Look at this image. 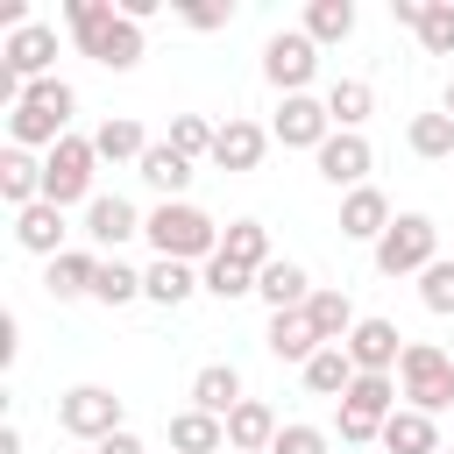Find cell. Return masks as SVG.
Wrapping results in <instances>:
<instances>
[{
  "mask_svg": "<svg viewBox=\"0 0 454 454\" xmlns=\"http://www.w3.org/2000/svg\"><path fill=\"white\" fill-rule=\"evenodd\" d=\"M326 114H333L340 135H362V121L376 114V92H369L362 78H333V85H326Z\"/></svg>",
  "mask_w": 454,
  "mask_h": 454,
  "instance_id": "83f0119b",
  "label": "cell"
},
{
  "mask_svg": "<svg viewBox=\"0 0 454 454\" xmlns=\"http://www.w3.org/2000/svg\"><path fill=\"white\" fill-rule=\"evenodd\" d=\"M390 220H397V213H390V199H383L376 184H362V192L340 199V234H348V241H383Z\"/></svg>",
  "mask_w": 454,
  "mask_h": 454,
  "instance_id": "9a60e30c",
  "label": "cell"
},
{
  "mask_svg": "<svg viewBox=\"0 0 454 454\" xmlns=\"http://www.w3.org/2000/svg\"><path fill=\"white\" fill-rule=\"evenodd\" d=\"M326 135H333V114H326V99H312V92H291V99L277 106V121H270V142H284V149H312V156H319Z\"/></svg>",
  "mask_w": 454,
  "mask_h": 454,
  "instance_id": "9c48e42d",
  "label": "cell"
},
{
  "mask_svg": "<svg viewBox=\"0 0 454 454\" xmlns=\"http://www.w3.org/2000/svg\"><path fill=\"white\" fill-rule=\"evenodd\" d=\"M369 170H376V149H369L362 135H340V128H333V135L319 142V177H326V184L362 192V177H369Z\"/></svg>",
  "mask_w": 454,
  "mask_h": 454,
  "instance_id": "8fae6325",
  "label": "cell"
},
{
  "mask_svg": "<svg viewBox=\"0 0 454 454\" xmlns=\"http://www.w3.org/2000/svg\"><path fill=\"white\" fill-rule=\"evenodd\" d=\"M14 348H21V319L0 312V362H14Z\"/></svg>",
  "mask_w": 454,
  "mask_h": 454,
  "instance_id": "7bdbcfd3",
  "label": "cell"
},
{
  "mask_svg": "<svg viewBox=\"0 0 454 454\" xmlns=\"http://www.w3.org/2000/svg\"><path fill=\"white\" fill-rule=\"evenodd\" d=\"M199 284H206L213 298H227V305H234V298H248V291H255V270H241V262H227V255H213V262L199 270Z\"/></svg>",
  "mask_w": 454,
  "mask_h": 454,
  "instance_id": "d590c367",
  "label": "cell"
},
{
  "mask_svg": "<svg viewBox=\"0 0 454 454\" xmlns=\"http://www.w3.org/2000/svg\"><path fill=\"white\" fill-rule=\"evenodd\" d=\"M92 170H99V149H92V135H64L50 156H43V199L50 206H92L99 192H92Z\"/></svg>",
  "mask_w": 454,
  "mask_h": 454,
  "instance_id": "5b68a950",
  "label": "cell"
},
{
  "mask_svg": "<svg viewBox=\"0 0 454 454\" xmlns=\"http://www.w3.org/2000/svg\"><path fill=\"white\" fill-rule=\"evenodd\" d=\"M277 411L262 404V397H241L234 411H227V454H270L277 447Z\"/></svg>",
  "mask_w": 454,
  "mask_h": 454,
  "instance_id": "7c38bea8",
  "label": "cell"
},
{
  "mask_svg": "<svg viewBox=\"0 0 454 454\" xmlns=\"http://www.w3.org/2000/svg\"><path fill=\"white\" fill-rule=\"evenodd\" d=\"M404 333L390 326V319H362L355 333H348V362L362 369V376H397V362H404Z\"/></svg>",
  "mask_w": 454,
  "mask_h": 454,
  "instance_id": "30bf717a",
  "label": "cell"
},
{
  "mask_svg": "<svg viewBox=\"0 0 454 454\" xmlns=\"http://www.w3.org/2000/svg\"><path fill=\"white\" fill-rule=\"evenodd\" d=\"M170 454H227V419H213V411H177V419H170Z\"/></svg>",
  "mask_w": 454,
  "mask_h": 454,
  "instance_id": "603a6c76",
  "label": "cell"
},
{
  "mask_svg": "<svg viewBox=\"0 0 454 454\" xmlns=\"http://www.w3.org/2000/svg\"><path fill=\"white\" fill-rule=\"evenodd\" d=\"M92 149H99V163H142L149 156V135H142V121L114 114V121L92 128Z\"/></svg>",
  "mask_w": 454,
  "mask_h": 454,
  "instance_id": "cb8c5ba5",
  "label": "cell"
},
{
  "mask_svg": "<svg viewBox=\"0 0 454 454\" xmlns=\"http://www.w3.org/2000/svg\"><path fill=\"white\" fill-rule=\"evenodd\" d=\"M404 142H411V156H426V163L454 156V114H411Z\"/></svg>",
  "mask_w": 454,
  "mask_h": 454,
  "instance_id": "d6a6232c",
  "label": "cell"
},
{
  "mask_svg": "<svg viewBox=\"0 0 454 454\" xmlns=\"http://www.w3.org/2000/svg\"><path fill=\"white\" fill-rule=\"evenodd\" d=\"M0 199H7L14 213H28V206L43 199V163H35L28 149H7V156H0Z\"/></svg>",
  "mask_w": 454,
  "mask_h": 454,
  "instance_id": "d4e9b609",
  "label": "cell"
},
{
  "mask_svg": "<svg viewBox=\"0 0 454 454\" xmlns=\"http://www.w3.org/2000/svg\"><path fill=\"white\" fill-rule=\"evenodd\" d=\"M305 319H312V333H319L326 348H348V333L362 326L355 305H348V291H333V284H319V291L305 298Z\"/></svg>",
  "mask_w": 454,
  "mask_h": 454,
  "instance_id": "d6986e66",
  "label": "cell"
},
{
  "mask_svg": "<svg viewBox=\"0 0 454 454\" xmlns=\"http://www.w3.org/2000/svg\"><path fill=\"white\" fill-rule=\"evenodd\" d=\"M319 71V43L305 35V28H277L270 43H262V78L291 99V92H305V78Z\"/></svg>",
  "mask_w": 454,
  "mask_h": 454,
  "instance_id": "ba28073f",
  "label": "cell"
},
{
  "mask_svg": "<svg viewBox=\"0 0 454 454\" xmlns=\"http://www.w3.org/2000/svg\"><path fill=\"white\" fill-rule=\"evenodd\" d=\"M142 227H149V220H142L121 192H99V199L85 206V234H92L99 248H121V241H128V234H142Z\"/></svg>",
  "mask_w": 454,
  "mask_h": 454,
  "instance_id": "2e32d148",
  "label": "cell"
},
{
  "mask_svg": "<svg viewBox=\"0 0 454 454\" xmlns=\"http://www.w3.org/2000/svg\"><path fill=\"white\" fill-rule=\"evenodd\" d=\"M135 170H142V184H156L163 199H184V184H192V156H177L170 142H149V156H142Z\"/></svg>",
  "mask_w": 454,
  "mask_h": 454,
  "instance_id": "f1b7e54d",
  "label": "cell"
},
{
  "mask_svg": "<svg viewBox=\"0 0 454 454\" xmlns=\"http://www.w3.org/2000/svg\"><path fill=\"white\" fill-rule=\"evenodd\" d=\"M355 376H362V369L348 362V348H319V355L305 362V390H312V397H348Z\"/></svg>",
  "mask_w": 454,
  "mask_h": 454,
  "instance_id": "4dcf8cb0",
  "label": "cell"
},
{
  "mask_svg": "<svg viewBox=\"0 0 454 454\" xmlns=\"http://www.w3.org/2000/svg\"><path fill=\"white\" fill-rule=\"evenodd\" d=\"M433 262H440V227H433L426 213H397L390 234L376 241V270H383V277H411V270L426 277Z\"/></svg>",
  "mask_w": 454,
  "mask_h": 454,
  "instance_id": "8992f818",
  "label": "cell"
},
{
  "mask_svg": "<svg viewBox=\"0 0 454 454\" xmlns=\"http://www.w3.org/2000/svg\"><path fill=\"white\" fill-rule=\"evenodd\" d=\"M177 21L206 35V28H227V21H234V7H177Z\"/></svg>",
  "mask_w": 454,
  "mask_h": 454,
  "instance_id": "b9f144b4",
  "label": "cell"
},
{
  "mask_svg": "<svg viewBox=\"0 0 454 454\" xmlns=\"http://www.w3.org/2000/svg\"><path fill=\"white\" fill-rule=\"evenodd\" d=\"M64 21L78 35V50L106 71H135L142 64V28L114 7V0H64Z\"/></svg>",
  "mask_w": 454,
  "mask_h": 454,
  "instance_id": "6da1fadb",
  "label": "cell"
},
{
  "mask_svg": "<svg viewBox=\"0 0 454 454\" xmlns=\"http://www.w3.org/2000/svg\"><path fill=\"white\" fill-rule=\"evenodd\" d=\"M383 454H440V426L426 419V411H411V404H397L390 419H383V440H376Z\"/></svg>",
  "mask_w": 454,
  "mask_h": 454,
  "instance_id": "44dd1931",
  "label": "cell"
},
{
  "mask_svg": "<svg viewBox=\"0 0 454 454\" xmlns=\"http://www.w3.org/2000/svg\"><path fill=\"white\" fill-rule=\"evenodd\" d=\"M7 71L21 78V85H35V78H50V57H57V28H43V21H28V28H14L7 35Z\"/></svg>",
  "mask_w": 454,
  "mask_h": 454,
  "instance_id": "4fadbf2b",
  "label": "cell"
},
{
  "mask_svg": "<svg viewBox=\"0 0 454 454\" xmlns=\"http://www.w3.org/2000/svg\"><path fill=\"white\" fill-rule=\"evenodd\" d=\"M234 404H241V369H234V362H206V369L192 376V411L227 419Z\"/></svg>",
  "mask_w": 454,
  "mask_h": 454,
  "instance_id": "7402d4cb",
  "label": "cell"
},
{
  "mask_svg": "<svg viewBox=\"0 0 454 454\" xmlns=\"http://www.w3.org/2000/svg\"><path fill=\"white\" fill-rule=\"evenodd\" d=\"M213 135H220V128H213L206 114H177V121H170V149H177V156H192V163H199V156H213Z\"/></svg>",
  "mask_w": 454,
  "mask_h": 454,
  "instance_id": "8d00e7d4",
  "label": "cell"
},
{
  "mask_svg": "<svg viewBox=\"0 0 454 454\" xmlns=\"http://www.w3.org/2000/svg\"><path fill=\"white\" fill-rule=\"evenodd\" d=\"M419 43H426V57H454V0H426Z\"/></svg>",
  "mask_w": 454,
  "mask_h": 454,
  "instance_id": "74e56055",
  "label": "cell"
},
{
  "mask_svg": "<svg viewBox=\"0 0 454 454\" xmlns=\"http://www.w3.org/2000/svg\"><path fill=\"white\" fill-rule=\"evenodd\" d=\"M92 277H99V255H85V248H64L57 262H50V277H43V291L64 305V298H92Z\"/></svg>",
  "mask_w": 454,
  "mask_h": 454,
  "instance_id": "484cf974",
  "label": "cell"
},
{
  "mask_svg": "<svg viewBox=\"0 0 454 454\" xmlns=\"http://www.w3.org/2000/svg\"><path fill=\"white\" fill-rule=\"evenodd\" d=\"M220 255H227V262H241V270H270V262H277V255H270V227H262V220H227Z\"/></svg>",
  "mask_w": 454,
  "mask_h": 454,
  "instance_id": "f546056e",
  "label": "cell"
},
{
  "mask_svg": "<svg viewBox=\"0 0 454 454\" xmlns=\"http://www.w3.org/2000/svg\"><path fill=\"white\" fill-rule=\"evenodd\" d=\"M92 454H142V440H135V433H128V426H121V433H114V440H99V447H92Z\"/></svg>",
  "mask_w": 454,
  "mask_h": 454,
  "instance_id": "ee69618b",
  "label": "cell"
},
{
  "mask_svg": "<svg viewBox=\"0 0 454 454\" xmlns=\"http://www.w3.org/2000/svg\"><path fill=\"white\" fill-rule=\"evenodd\" d=\"M92 298H99V305H128V298H142V270H128L121 255H106L99 277H92Z\"/></svg>",
  "mask_w": 454,
  "mask_h": 454,
  "instance_id": "e575fe53",
  "label": "cell"
},
{
  "mask_svg": "<svg viewBox=\"0 0 454 454\" xmlns=\"http://www.w3.org/2000/svg\"><path fill=\"white\" fill-rule=\"evenodd\" d=\"M14 241L28 248V255H64V206H50V199H35L28 213H14Z\"/></svg>",
  "mask_w": 454,
  "mask_h": 454,
  "instance_id": "ac0fdd59",
  "label": "cell"
},
{
  "mask_svg": "<svg viewBox=\"0 0 454 454\" xmlns=\"http://www.w3.org/2000/svg\"><path fill=\"white\" fill-rule=\"evenodd\" d=\"M192 291H206L192 262H170V255H156V262L142 270V298H156V305H184Z\"/></svg>",
  "mask_w": 454,
  "mask_h": 454,
  "instance_id": "4316f807",
  "label": "cell"
},
{
  "mask_svg": "<svg viewBox=\"0 0 454 454\" xmlns=\"http://www.w3.org/2000/svg\"><path fill=\"white\" fill-rule=\"evenodd\" d=\"M440 114H454V78H447V99H440Z\"/></svg>",
  "mask_w": 454,
  "mask_h": 454,
  "instance_id": "7dc6e473",
  "label": "cell"
},
{
  "mask_svg": "<svg viewBox=\"0 0 454 454\" xmlns=\"http://www.w3.org/2000/svg\"><path fill=\"white\" fill-rule=\"evenodd\" d=\"M262 149H270V128H255V121H241V114L213 135V163H220V170H255Z\"/></svg>",
  "mask_w": 454,
  "mask_h": 454,
  "instance_id": "e0dca14e",
  "label": "cell"
},
{
  "mask_svg": "<svg viewBox=\"0 0 454 454\" xmlns=\"http://www.w3.org/2000/svg\"><path fill=\"white\" fill-rule=\"evenodd\" d=\"M0 454H21V433L14 426H0Z\"/></svg>",
  "mask_w": 454,
  "mask_h": 454,
  "instance_id": "bcb514c9",
  "label": "cell"
},
{
  "mask_svg": "<svg viewBox=\"0 0 454 454\" xmlns=\"http://www.w3.org/2000/svg\"><path fill=\"white\" fill-rule=\"evenodd\" d=\"M262 340H270V355H277V362H298V369H305V362L326 348V340L312 333L305 305H298V312H270V333H262Z\"/></svg>",
  "mask_w": 454,
  "mask_h": 454,
  "instance_id": "ffe728a7",
  "label": "cell"
},
{
  "mask_svg": "<svg viewBox=\"0 0 454 454\" xmlns=\"http://www.w3.org/2000/svg\"><path fill=\"white\" fill-rule=\"evenodd\" d=\"M340 440H348V447H369V440H383V426H376V419H362V411H348V404H340Z\"/></svg>",
  "mask_w": 454,
  "mask_h": 454,
  "instance_id": "60d3db41",
  "label": "cell"
},
{
  "mask_svg": "<svg viewBox=\"0 0 454 454\" xmlns=\"http://www.w3.org/2000/svg\"><path fill=\"white\" fill-rule=\"evenodd\" d=\"M71 114H78V92L64 85V78H35L28 92H21V106L7 114V128H14V149H57L64 135H71Z\"/></svg>",
  "mask_w": 454,
  "mask_h": 454,
  "instance_id": "3957f363",
  "label": "cell"
},
{
  "mask_svg": "<svg viewBox=\"0 0 454 454\" xmlns=\"http://www.w3.org/2000/svg\"><path fill=\"white\" fill-rule=\"evenodd\" d=\"M57 426L71 433V440H114L121 433V397L106 390V383H78V390H64L57 397Z\"/></svg>",
  "mask_w": 454,
  "mask_h": 454,
  "instance_id": "52a82bcc",
  "label": "cell"
},
{
  "mask_svg": "<svg viewBox=\"0 0 454 454\" xmlns=\"http://www.w3.org/2000/svg\"><path fill=\"white\" fill-rule=\"evenodd\" d=\"M440 454H454V447H440Z\"/></svg>",
  "mask_w": 454,
  "mask_h": 454,
  "instance_id": "c3c4849f",
  "label": "cell"
},
{
  "mask_svg": "<svg viewBox=\"0 0 454 454\" xmlns=\"http://www.w3.org/2000/svg\"><path fill=\"white\" fill-rule=\"evenodd\" d=\"M390 14H397L404 28H419V21H426V0H390Z\"/></svg>",
  "mask_w": 454,
  "mask_h": 454,
  "instance_id": "f6af8a7d",
  "label": "cell"
},
{
  "mask_svg": "<svg viewBox=\"0 0 454 454\" xmlns=\"http://www.w3.org/2000/svg\"><path fill=\"white\" fill-rule=\"evenodd\" d=\"M419 298H426V312H440V319L454 312V255H440V262L419 277Z\"/></svg>",
  "mask_w": 454,
  "mask_h": 454,
  "instance_id": "f35d334b",
  "label": "cell"
},
{
  "mask_svg": "<svg viewBox=\"0 0 454 454\" xmlns=\"http://www.w3.org/2000/svg\"><path fill=\"white\" fill-rule=\"evenodd\" d=\"M397 390H404V404L411 411H454V355L447 348H433V340H411L404 348V362H397Z\"/></svg>",
  "mask_w": 454,
  "mask_h": 454,
  "instance_id": "277c9868",
  "label": "cell"
},
{
  "mask_svg": "<svg viewBox=\"0 0 454 454\" xmlns=\"http://www.w3.org/2000/svg\"><path fill=\"white\" fill-rule=\"evenodd\" d=\"M312 291H319V284H312V277H305V262H291V255H277L270 270H255V298H262L270 312H298Z\"/></svg>",
  "mask_w": 454,
  "mask_h": 454,
  "instance_id": "5bb4252c",
  "label": "cell"
},
{
  "mask_svg": "<svg viewBox=\"0 0 454 454\" xmlns=\"http://www.w3.org/2000/svg\"><path fill=\"white\" fill-rule=\"evenodd\" d=\"M397 397H404V390H397V376H355V383H348V397H340V404H348V411H362V419H376V426H383V419H390V411H397Z\"/></svg>",
  "mask_w": 454,
  "mask_h": 454,
  "instance_id": "1f68e13d",
  "label": "cell"
},
{
  "mask_svg": "<svg viewBox=\"0 0 454 454\" xmlns=\"http://www.w3.org/2000/svg\"><path fill=\"white\" fill-rule=\"evenodd\" d=\"M305 35L312 43H348L355 35V0H312L305 7Z\"/></svg>",
  "mask_w": 454,
  "mask_h": 454,
  "instance_id": "836d02e7",
  "label": "cell"
},
{
  "mask_svg": "<svg viewBox=\"0 0 454 454\" xmlns=\"http://www.w3.org/2000/svg\"><path fill=\"white\" fill-rule=\"evenodd\" d=\"M142 234H149V248L170 255V262H213V255H220V220L199 213L192 199H163Z\"/></svg>",
  "mask_w": 454,
  "mask_h": 454,
  "instance_id": "7a4b0ae2",
  "label": "cell"
},
{
  "mask_svg": "<svg viewBox=\"0 0 454 454\" xmlns=\"http://www.w3.org/2000/svg\"><path fill=\"white\" fill-rule=\"evenodd\" d=\"M270 454H326V433H319V426H284Z\"/></svg>",
  "mask_w": 454,
  "mask_h": 454,
  "instance_id": "ab89813d",
  "label": "cell"
}]
</instances>
